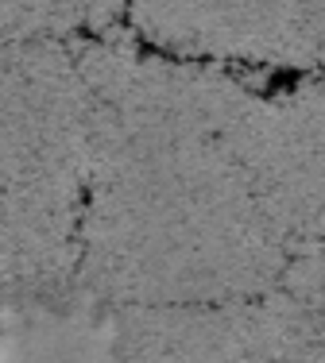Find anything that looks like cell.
<instances>
[{"label":"cell","instance_id":"2","mask_svg":"<svg viewBox=\"0 0 325 363\" xmlns=\"http://www.w3.org/2000/svg\"><path fill=\"white\" fill-rule=\"evenodd\" d=\"M85 112L78 39L0 47V313L82 298Z\"/></svg>","mask_w":325,"mask_h":363},{"label":"cell","instance_id":"4","mask_svg":"<svg viewBox=\"0 0 325 363\" xmlns=\"http://www.w3.org/2000/svg\"><path fill=\"white\" fill-rule=\"evenodd\" d=\"M306 47H310V77H325V0H302Z\"/></svg>","mask_w":325,"mask_h":363},{"label":"cell","instance_id":"1","mask_svg":"<svg viewBox=\"0 0 325 363\" xmlns=\"http://www.w3.org/2000/svg\"><path fill=\"white\" fill-rule=\"evenodd\" d=\"M78 62L82 298L116 313L279 290L310 209L318 85L170 58L124 31L78 39Z\"/></svg>","mask_w":325,"mask_h":363},{"label":"cell","instance_id":"3","mask_svg":"<svg viewBox=\"0 0 325 363\" xmlns=\"http://www.w3.org/2000/svg\"><path fill=\"white\" fill-rule=\"evenodd\" d=\"M113 363H325V328L290 294L116 309Z\"/></svg>","mask_w":325,"mask_h":363}]
</instances>
